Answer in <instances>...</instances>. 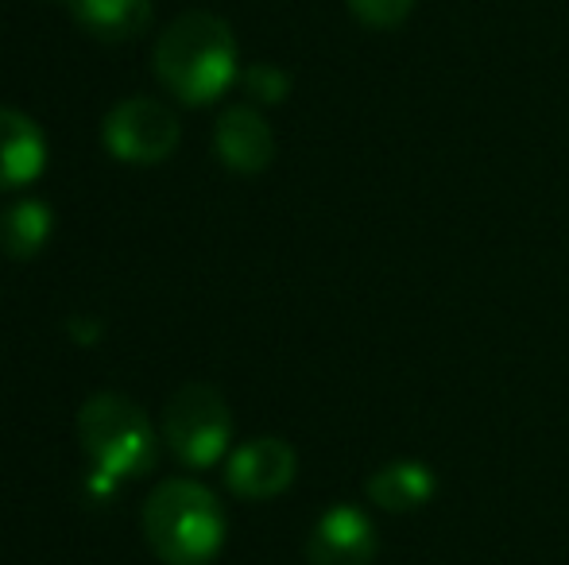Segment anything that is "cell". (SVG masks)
<instances>
[{
    "label": "cell",
    "instance_id": "6da1fadb",
    "mask_svg": "<svg viewBox=\"0 0 569 565\" xmlns=\"http://www.w3.org/2000/svg\"><path fill=\"white\" fill-rule=\"evenodd\" d=\"M156 78L171 98L182 105H210L221 93L237 82L240 74V54L237 36L218 12H182L163 28L156 39Z\"/></svg>",
    "mask_w": 569,
    "mask_h": 565
},
{
    "label": "cell",
    "instance_id": "7a4b0ae2",
    "mask_svg": "<svg viewBox=\"0 0 569 565\" xmlns=\"http://www.w3.org/2000/svg\"><path fill=\"white\" fill-rule=\"evenodd\" d=\"M143 538L163 565H210L226 546V512L206 484L171 476L143 504Z\"/></svg>",
    "mask_w": 569,
    "mask_h": 565
},
{
    "label": "cell",
    "instance_id": "3957f363",
    "mask_svg": "<svg viewBox=\"0 0 569 565\" xmlns=\"http://www.w3.org/2000/svg\"><path fill=\"white\" fill-rule=\"evenodd\" d=\"M78 442L106 481H136L156 465V426L148 411L120 392H98L78 411Z\"/></svg>",
    "mask_w": 569,
    "mask_h": 565
},
{
    "label": "cell",
    "instance_id": "277c9868",
    "mask_svg": "<svg viewBox=\"0 0 569 565\" xmlns=\"http://www.w3.org/2000/svg\"><path fill=\"white\" fill-rule=\"evenodd\" d=\"M163 442L187 468H213L229 453L232 411L213 384L190 380L167 400Z\"/></svg>",
    "mask_w": 569,
    "mask_h": 565
},
{
    "label": "cell",
    "instance_id": "5b68a950",
    "mask_svg": "<svg viewBox=\"0 0 569 565\" xmlns=\"http://www.w3.org/2000/svg\"><path fill=\"white\" fill-rule=\"evenodd\" d=\"M101 140L113 159L128 167H156L174 155L182 140L179 117L156 98H124L106 113Z\"/></svg>",
    "mask_w": 569,
    "mask_h": 565
},
{
    "label": "cell",
    "instance_id": "8992f818",
    "mask_svg": "<svg viewBox=\"0 0 569 565\" xmlns=\"http://www.w3.org/2000/svg\"><path fill=\"white\" fill-rule=\"evenodd\" d=\"M299 473V453L283 437H252L226 465V484L240 500H276L291 488Z\"/></svg>",
    "mask_w": 569,
    "mask_h": 565
},
{
    "label": "cell",
    "instance_id": "52a82bcc",
    "mask_svg": "<svg viewBox=\"0 0 569 565\" xmlns=\"http://www.w3.org/2000/svg\"><path fill=\"white\" fill-rule=\"evenodd\" d=\"M380 538L360 507L338 504L315 523L307 538V565H372Z\"/></svg>",
    "mask_w": 569,
    "mask_h": 565
},
{
    "label": "cell",
    "instance_id": "ba28073f",
    "mask_svg": "<svg viewBox=\"0 0 569 565\" xmlns=\"http://www.w3.org/2000/svg\"><path fill=\"white\" fill-rule=\"evenodd\" d=\"M213 151L237 174H260L276 159V132L252 105H229L213 124Z\"/></svg>",
    "mask_w": 569,
    "mask_h": 565
},
{
    "label": "cell",
    "instance_id": "9c48e42d",
    "mask_svg": "<svg viewBox=\"0 0 569 565\" xmlns=\"http://www.w3.org/2000/svg\"><path fill=\"white\" fill-rule=\"evenodd\" d=\"M47 171V137L28 113L0 105V190H23Z\"/></svg>",
    "mask_w": 569,
    "mask_h": 565
},
{
    "label": "cell",
    "instance_id": "30bf717a",
    "mask_svg": "<svg viewBox=\"0 0 569 565\" xmlns=\"http://www.w3.org/2000/svg\"><path fill=\"white\" fill-rule=\"evenodd\" d=\"M365 492L380 512L407 515V512H419V507H427L430 500H435L438 476L427 461H388V465H380L368 476Z\"/></svg>",
    "mask_w": 569,
    "mask_h": 565
},
{
    "label": "cell",
    "instance_id": "8fae6325",
    "mask_svg": "<svg viewBox=\"0 0 569 565\" xmlns=\"http://www.w3.org/2000/svg\"><path fill=\"white\" fill-rule=\"evenodd\" d=\"M82 31L101 43H128L151 23V0H67Z\"/></svg>",
    "mask_w": 569,
    "mask_h": 565
},
{
    "label": "cell",
    "instance_id": "7c38bea8",
    "mask_svg": "<svg viewBox=\"0 0 569 565\" xmlns=\"http://www.w3.org/2000/svg\"><path fill=\"white\" fill-rule=\"evenodd\" d=\"M51 229H54L51 205L39 202V198H23V202L8 205L0 213V252L8 260L39 256V249L51 241Z\"/></svg>",
    "mask_w": 569,
    "mask_h": 565
},
{
    "label": "cell",
    "instance_id": "4fadbf2b",
    "mask_svg": "<svg viewBox=\"0 0 569 565\" xmlns=\"http://www.w3.org/2000/svg\"><path fill=\"white\" fill-rule=\"evenodd\" d=\"M349 12L357 16L360 23L368 28H380V31H391L415 12V0H345Z\"/></svg>",
    "mask_w": 569,
    "mask_h": 565
},
{
    "label": "cell",
    "instance_id": "5bb4252c",
    "mask_svg": "<svg viewBox=\"0 0 569 565\" xmlns=\"http://www.w3.org/2000/svg\"><path fill=\"white\" fill-rule=\"evenodd\" d=\"M244 90L263 105H279L291 93V78L279 67H271V62H256V67L244 70Z\"/></svg>",
    "mask_w": 569,
    "mask_h": 565
}]
</instances>
